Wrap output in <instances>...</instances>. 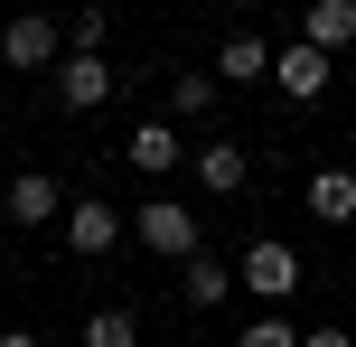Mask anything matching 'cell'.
<instances>
[{
  "label": "cell",
  "instance_id": "cell-1",
  "mask_svg": "<svg viewBox=\"0 0 356 347\" xmlns=\"http://www.w3.org/2000/svg\"><path fill=\"white\" fill-rule=\"evenodd\" d=\"M131 244L160 254V263H197V254H207V225H197L188 197H141V207H131Z\"/></svg>",
  "mask_w": 356,
  "mask_h": 347
},
{
  "label": "cell",
  "instance_id": "cell-2",
  "mask_svg": "<svg viewBox=\"0 0 356 347\" xmlns=\"http://www.w3.org/2000/svg\"><path fill=\"white\" fill-rule=\"evenodd\" d=\"M300 244H282V235H253L244 244V263H234V291H253V300H272V310H282L291 291H300Z\"/></svg>",
  "mask_w": 356,
  "mask_h": 347
},
{
  "label": "cell",
  "instance_id": "cell-3",
  "mask_svg": "<svg viewBox=\"0 0 356 347\" xmlns=\"http://www.w3.org/2000/svg\"><path fill=\"white\" fill-rule=\"evenodd\" d=\"M0 66H19V75H47V66H66V29H56L47 10H19L10 29H0Z\"/></svg>",
  "mask_w": 356,
  "mask_h": 347
},
{
  "label": "cell",
  "instance_id": "cell-4",
  "mask_svg": "<svg viewBox=\"0 0 356 347\" xmlns=\"http://www.w3.org/2000/svg\"><path fill=\"white\" fill-rule=\"evenodd\" d=\"M56 235H66V254H85V263H104L113 244L131 235V216H122V207H113V197H75V207H66V225H56Z\"/></svg>",
  "mask_w": 356,
  "mask_h": 347
},
{
  "label": "cell",
  "instance_id": "cell-5",
  "mask_svg": "<svg viewBox=\"0 0 356 347\" xmlns=\"http://www.w3.org/2000/svg\"><path fill=\"white\" fill-rule=\"evenodd\" d=\"M113 85H122L113 56H66V66H56V104H66V113H104Z\"/></svg>",
  "mask_w": 356,
  "mask_h": 347
},
{
  "label": "cell",
  "instance_id": "cell-6",
  "mask_svg": "<svg viewBox=\"0 0 356 347\" xmlns=\"http://www.w3.org/2000/svg\"><path fill=\"white\" fill-rule=\"evenodd\" d=\"M0 207H10V225H66V207H75V197H56V179H47V169H19Z\"/></svg>",
  "mask_w": 356,
  "mask_h": 347
},
{
  "label": "cell",
  "instance_id": "cell-7",
  "mask_svg": "<svg viewBox=\"0 0 356 347\" xmlns=\"http://www.w3.org/2000/svg\"><path fill=\"white\" fill-rule=\"evenodd\" d=\"M328 75H338V66H328L319 47H300V38H291L282 56H272V85H282L291 104H319V94H328Z\"/></svg>",
  "mask_w": 356,
  "mask_h": 347
},
{
  "label": "cell",
  "instance_id": "cell-8",
  "mask_svg": "<svg viewBox=\"0 0 356 347\" xmlns=\"http://www.w3.org/2000/svg\"><path fill=\"white\" fill-rule=\"evenodd\" d=\"M122 160L141 169V179H169V169L188 160V141H178V122H131V141H122Z\"/></svg>",
  "mask_w": 356,
  "mask_h": 347
},
{
  "label": "cell",
  "instance_id": "cell-9",
  "mask_svg": "<svg viewBox=\"0 0 356 347\" xmlns=\"http://www.w3.org/2000/svg\"><path fill=\"white\" fill-rule=\"evenodd\" d=\"M216 85H272V47H263V38H253V29H234L225 38V47H216Z\"/></svg>",
  "mask_w": 356,
  "mask_h": 347
},
{
  "label": "cell",
  "instance_id": "cell-10",
  "mask_svg": "<svg viewBox=\"0 0 356 347\" xmlns=\"http://www.w3.org/2000/svg\"><path fill=\"white\" fill-rule=\"evenodd\" d=\"M300 47H319V56L356 47V0H309L300 10Z\"/></svg>",
  "mask_w": 356,
  "mask_h": 347
},
{
  "label": "cell",
  "instance_id": "cell-11",
  "mask_svg": "<svg viewBox=\"0 0 356 347\" xmlns=\"http://www.w3.org/2000/svg\"><path fill=\"white\" fill-rule=\"evenodd\" d=\"M309 216H319V225H356V169L347 160L309 169Z\"/></svg>",
  "mask_w": 356,
  "mask_h": 347
},
{
  "label": "cell",
  "instance_id": "cell-12",
  "mask_svg": "<svg viewBox=\"0 0 356 347\" xmlns=\"http://www.w3.org/2000/svg\"><path fill=\"white\" fill-rule=\"evenodd\" d=\"M197 160V188H207V197H244V179H253V160L234 141H207V150H188Z\"/></svg>",
  "mask_w": 356,
  "mask_h": 347
},
{
  "label": "cell",
  "instance_id": "cell-13",
  "mask_svg": "<svg viewBox=\"0 0 356 347\" xmlns=\"http://www.w3.org/2000/svg\"><path fill=\"white\" fill-rule=\"evenodd\" d=\"M178 300H197V310H216V300H234V263H216V254L178 263Z\"/></svg>",
  "mask_w": 356,
  "mask_h": 347
},
{
  "label": "cell",
  "instance_id": "cell-14",
  "mask_svg": "<svg viewBox=\"0 0 356 347\" xmlns=\"http://www.w3.org/2000/svg\"><path fill=\"white\" fill-rule=\"evenodd\" d=\"M85 347H141V310H122V300H104V310L85 319Z\"/></svg>",
  "mask_w": 356,
  "mask_h": 347
},
{
  "label": "cell",
  "instance_id": "cell-15",
  "mask_svg": "<svg viewBox=\"0 0 356 347\" xmlns=\"http://www.w3.org/2000/svg\"><path fill=\"white\" fill-rule=\"evenodd\" d=\"M216 94H225L216 75H178V85H169V113H178V122H207V113H216Z\"/></svg>",
  "mask_w": 356,
  "mask_h": 347
},
{
  "label": "cell",
  "instance_id": "cell-16",
  "mask_svg": "<svg viewBox=\"0 0 356 347\" xmlns=\"http://www.w3.org/2000/svg\"><path fill=\"white\" fill-rule=\"evenodd\" d=\"M234 347H300V329H291V310H253L234 329Z\"/></svg>",
  "mask_w": 356,
  "mask_h": 347
},
{
  "label": "cell",
  "instance_id": "cell-17",
  "mask_svg": "<svg viewBox=\"0 0 356 347\" xmlns=\"http://www.w3.org/2000/svg\"><path fill=\"white\" fill-rule=\"evenodd\" d=\"M104 38H113L104 10H75V19H66V56H104Z\"/></svg>",
  "mask_w": 356,
  "mask_h": 347
},
{
  "label": "cell",
  "instance_id": "cell-18",
  "mask_svg": "<svg viewBox=\"0 0 356 347\" xmlns=\"http://www.w3.org/2000/svg\"><path fill=\"white\" fill-rule=\"evenodd\" d=\"M300 347H356L347 329H300Z\"/></svg>",
  "mask_w": 356,
  "mask_h": 347
},
{
  "label": "cell",
  "instance_id": "cell-19",
  "mask_svg": "<svg viewBox=\"0 0 356 347\" xmlns=\"http://www.w3.org/2000/svg\"><path fill=\"white\" fill-rule=\"evenodd\" d=\"M0 347H47V338H38V329H0Z\"/></svg>",
  "mask_w": 356,
  "mask_h": 347
}]
</instances>
